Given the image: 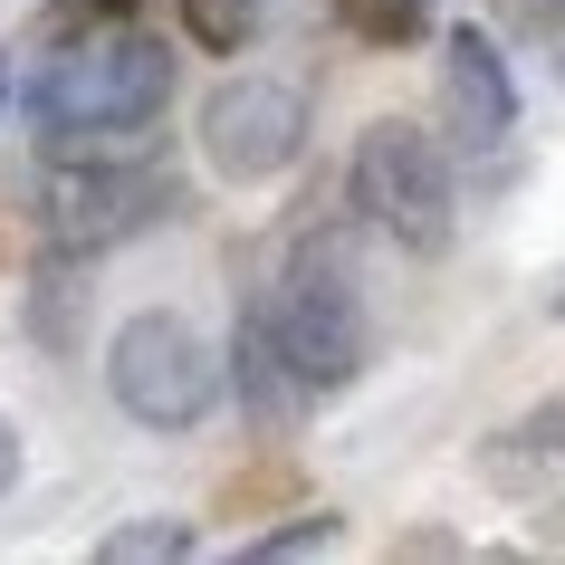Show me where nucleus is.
<instances>
[{
	"instance_id": "1",
	"label": "nucleus",
	"mask_w": 565,
	"mask_h": 565,
	"mask_svg": "<svg viewBox=\"0 0 565 565\" xmlns=\"http://www.w3.org/2000/svg\"><path fill=\"white\" fill-rule=\"evenodd\" d=\"M163 106H173V49L125 20H96L77 49H58L30 77V116L49 153H125Z\"/></svg>"
},
{
	"instance_id": "2",
	"label": "nucleus",
	"mask_w": 565,
	"mask_h": 565,
	"mask_svg": "<svg viewBox=\"0 0 565 565\" xmlns=\"http://www.w3.org/2000/svg\"><path fill=\"white\" fill-rule=\"evenodd\" d=\"M268 327L288 345L307 393H345L374 355V317H364V268H355V239L345 231H317L298 239V259L278 278V307H268Z\"/></svg>"
},
{
	"instance_id": "3",
	"label": "nucleus",
	"mask_w": 565,
	"mask_h": 565,
	"mask_svg": "<svg viewBox=\"0 0 565 565\" xmlns=\"http://www.w3.org/2000/svg\"><path fill=\"white\" fill-rule=\"evenodd\" d=\"M106 393H116L145 431H192V422L221 403V355H211V335L192 327V317L145 307V317H125V327L106 335Z\"/></svg>"
},
{
	"instance_id": "4",
	"label": "nucleus",
	"mask_w": 565,
	"mask_h": 565,
	"mask_svg": "<svg viewBox=\"0 0 565 565\" xmlns=\"http://www.w3.org/2000/svg\"><path fill=\"white\" fill-rule=\"evenodd\" d=\"M355 211L413 259L450 249V163L413 116H384L355 135Z\"/></svg>"
},
{
	"instance_id": "5",
	"label": "nucleus",
	"mask_w": 565,
	"mask_h": 565,
	"mask_svg": "<svg viewBox=\"0 0 565 565\" xmlns=\"http://www.w3.org/2000/svg\"><path fill=\"white\" fill-rule=\"evenodd\" d=\"M163 202L173 192L145 163H125V153H58L49 182H39V231L58 239V249H116V239L153 231Z\"/></svg>"
},
{
	"instance_id": "6",
	"label": "nucleus",
	"mask_w": 565,
	"mask_h": 565,
	"mask_svg": "<svg viewBox=\"0 0 565 565\" xmlns=\"http://www.w3.org/2000/svg\"><path fill=\"white\" fill-rule=\"evenodd\" d=\"M202 153L231 182H278L307 153V96L288 77H221L202 106Z\"/></svg>"
},
{
	"instance_id": "7",
	"label": "nucleus",
	"mask_w": 565,
	"mask_h": 565,
	"mask_svg": "<svg viewBox=\"0 0 565 565\" xmlns=\"http://www.w3.org/2000/svg\"><path fill=\"white\" fill-rule=\"evenodd\" d=\"M441 49H450V58H441V77H450V125H460L470 145H508V135H518V77H508L499 39L479 30V20H450Z\"/></svg>"
},
{
	"instance_id": "8",
	"label": "nucleus",
	"mask_w": 565,
	"mask_h": 565,
	"mask_svg": "<svg viewBox=\"0 0 565 565\" xmlns=\"http://www.w3.org/2000/svg\"><path fill=\"white\" fill-rule=\"evenodd\" d=\"M239 393H249V422H268V431H278V422H288V403L307 393L268 317H249V327H239Z\"/></svg>"
},
{
	"instance_id": "9",
	"label": "nucleus",
	"mask_w": 565,
	"mask_h": 565,
	"mask_svg": "<svg viewBox=\"0 0 565 565\" xmlns=\"http://www.w3.org/2000/svg\"><path fill=\"white\" fill-rule=\"evenodd\" d=\"M96 556L106 565H182L192 556V527L182 518H125V527L96 536Z\"/></svg>"
},
{
	"instance_id": "10",
	"label": "nucleus",
	"mask_w": 565,
	"mask_h": 565,
	"mask_svg": "<svg viewBox=\"0 0 565 565\" xmlns=\"http://www.w3.org/2000/svg\"><path fill=\"white\" fill-rule=\"evenodd\" d=\"M335 20H345L364 49H413L422 20H431V0H335Z\"/></svg>"
},
{
	"instance_id": "11",
	"label": "nucleus",
	"mask_w": 565,
	"mask_h": 565,
	"mask_svg": "<svg viewBox=\"0 0 565 565\" xmlns=\"http://www.w3.org/2000/svg\"><path fill=\"white\" fill-rule=\"evenodd\" d=\"M259 10H268V0H182V30L202 39L211 58H231V49L259 39Z\"/></svg>"
},
{
	"instance_id": "12",
	"label": "nucleus",
	"mask_w": 565,
	"mask_h": 565,
	"mask_svg": "<svg viewBox=\"0 0 565 565\" xmlns=\"http://www.w3.org/2000/svg\"><path fill=\"white\" fill-rule=\"evenodd\" d=\"M317 546H335V518H298V527H278L249 546V565H288V556H317Z\"/></svg>"
},
{
	"instance_id": "13",
	"label": "nucleus",
	"mask_w": 565,
	"mask_h": 565,
	"mask_svg": "<svg viewBox=\"0 0 565 565\" xmlns=\"http://www.w3.org/2000/svg\"><path fill=\"white\" fill-rule=\"evenodd\" d=\"M518 441H527V450H565V393H546V403L518 422Z\"/></svg>"
},
{
	"instance_id": "14",
	"label": "nucleus",
	"mask_w": 565,
	"mask_h": 565,
	"mask_svg": "<svg viewBox=\"0 0 565 565\" xmlns=\"http://www.w3.org/2000/svg\"><path fill=\"white\" fill-rule=\"evenodd\" d=\"M10 479H20V431L0 422V499H10Z\"/></svg>"
},
{
	"instance_id": "15",
	"label": "nucleus",
	"mask_w": 565,
	"mask_h": 565,
	"mask_svg": "<svg viewBox=\"0 0 565 565\" xmlns=\"http://www.w3.org/2000/svg\"><path fill=\"white\" fill-rule=\"evenodd\" d=\"M536 10H546V20H565V0H536Z\"/></svg>"
},
{
	"instance_id": "16",
	"label": "nucleus",
	"mask_w": 565,
	"mask_h": 565,
	"mask_svg": "<svg viewBox=\"0 0 565 565\" xmlns=\"http://www.w3.org/2000/svg\"><path fill=\"white\" fill-rule=\"evenodd\" d=\"M556 317H565V288H556Z\"/></svg>"
},
{
	"instance_id": "17",
	"label": "nucleus",
	"mask_w": 565,
	"mask_h": 565,
	"mask_svg": "<svg viewBox=\"0 0 565 565\" xmlns=\"http://www.w3.org/2000/svg\"><path fill=\"white\" fill-rule=\"evenodd\" d=\"M0 77H10V67H0Z\"/></svg>"
}]
</instances>
